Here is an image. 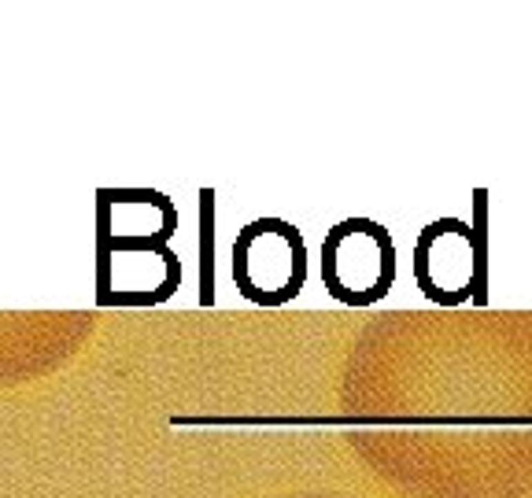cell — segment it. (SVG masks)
Instances as JSON below:
<instances>
[{
	"label": "cell",
	"mask_w": 532,
	"mask_h": 498,
	"mask_svg": "<svg viewBox=\"0 0 532 498\" xmlns=\"http://www.w3.org/2000/svg\"><path fill=\"white\" fill-rule=\"evenodd\" d=\"M322 281L333 299L370 306L385 299L396 281V248L385 226L370 218H348L322 240Z\"/></svg>",
	"instance_id": "obj_1"
},
{
	"label": "cell",
	"mask_w": 532,
	"mask_h": 498,
	"mask_svg": "<svg viewBox=\"0 0 532 498\" xmlns=\"http://www.w3.org/2000/svg\"><path fill=\"white\" fill-rule=\"evenodd\" d=\"M233 281L244 299L278 306L307 284L303 237L281 218H259L233 240Z\"/></svg>",
	"instance_id": "obj_2"
},
{
	"label": "cell",
	"mask_w": 532,
	"mask_h": 498,
	"mask_svg": "<svg viewBox=\"0 0 532 498\" xmlns=\"http://www.w3.org/2000/svg\"><path fill=\"white\" fill-rule=\"evenodd\" d=\"M421 292L436 303H462L481 277V243L459 218L433 221L418 240L414 262Z\"/></svg>",
	"instance_id": "obj_3"
}]
</instances>
